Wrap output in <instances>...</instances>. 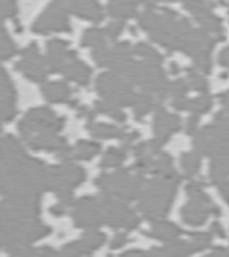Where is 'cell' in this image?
<instances>
[{
  "instance_id": "obj_1",
  "label": "cell",
  "mask_w": 229,
  "mask_h": 257,
  "mask_svg": "<svg viewBox=\"0 0 229 257\" xmlns=\"http://www.w3.org/2000/svg\"><path fill=\"white\" fill-rule=\"evenodd\" d=\"M138 25L150 36V40L165 47L169 52L181 50L185 36L192 31V24L177 11L169 8H147L138 15Z\"/></svg>"
},
{
  "instance_id": "obj_2",
  "label": "cell",
  "mask_w": 229,
  "mask_h": 257,
  "mask_svg": "<svg viewBox=\"0 0 229 257\" xmlns=\"http://www.w3.org/2000/svg\"><path fill=\"white\" fill-rule=\"evenodd\" d=\"M64 125V118H57L56 112L48 107H34L24 116L18 128L29 147L36 150L63 152L68 145L59 131Z\"/></svg>"
},
{
  "instance_id": "obj_3",
  "label": "cell",
  "mask_w": 229,
  "mask_h": 257,
  "mask_svg": "<svg viewBox=\"0 0 229 257\" xmlns=\"http://www.w3.org/2000/svg\"><path fill=\"white\" fill-rule=\"evenodd\" d=\"M177 182H179V177H176V173L165 177L161 175L160 179H154L150 182V188L141 198V211L145 213V216H165L170 204H172Z\"/></svg>"
},
{
  "instance_id": "obj_4",
  "label": "cell",
  "mask_w": 229,
  "mask_h": 257,
  "mask_svg": "<svg viewBox=\"0 0 229 257\" xmlns=\"http://www.w3.org/2000/svg\"><path fill=\"white\" fill-rule=\"evenodd\" d=\"M97 91L102 96V100L117 105V107L133 105L138 96L131 82L115 72H104L97 77Z\"/></svg>"
},
{
  "instance_id": "obj_5",
  "label": "cell",
  "mask_w": 229,
  "mask_h": 257,
  "mask_svg": "<svg viewBox=\"0 0 229 257\" xmlns=\"http://www.w3.org/2000/svg\"><path fill=\"white\" fill-rule=\"evenodd\" d=\"M97 184L113 197H120L124 200L134 198L141 189V175H131L129 170H120L117 173H104L97 179Z\"/></svg>"
},
{
  "instance_id": "obj_6",
  "label": "cell",
  "mask_w": 229,
  "mask_h": 257,
  "mask_svg": "<svg viewBox=\"0 0 229 257\" xmlns=\"http://www.w3.org/2000/svg\"><path fill=\"white\" fill-rule=\"evenodd\" d=\"M201 186L199 182L188 186L190 204L183 209V218L190 225H202L209 213H218V209L209 202V197L202 191Z\"/></svg>"
},
{
  "instance_id": "obj_7",
  "label": "cell",
  "mask_w": 229,
  "mask_h": 257,
  "mask_svg": "<svg viewBox=\"0 0 229 257\" xmlns=\"http://www.w3.org/2000/svg\"><path fill=\"white\" fill-rule=\"evenodd\" d=\"M83 181H85L83 168L72 163H64L56 168H50V173H48V186H52V189L59 193L61 200H68L72 189Z\"/></svg>"
},
{
  "instance_id": "obj_8",
  "label": "cell",
  "mask_w": 229,
  "mask_h": 257,
  "mask_svg": "<svg viewBox=\"0 0 229 257\" xmlns=\"http://www.w3.org/2000/svg\"><path fill=\"white\" fill-rule=\"evenodd\" d=\"M31 29L36 34H48V32H70L72 31V25H70L68 20V13L64 11L63 8H59L52 0L38 15L36 20L32 22Z\"/></svg>"
},
{
  "instance_id": "obj_9",
  "label": "cell",
  "mask_w": 229,
  "mask_h": 257,
  "mask_svg": "<svg viewBox=\"0 0 229 257\" xmlns=\"http://www.w3.org/2000/svg\"><path fill=\"white\" fill-rule=\"evenodd\" d=\"M16 70L24 73L27 79L34 80V82H43V80L47 79L50 70H48L47 59L41 56L40 47L36 45V41L29 43L27 47L22 50V57H20V61L16 63Z\"/></svg>"
},
{
  "instance_id": "obj_10",
  "label": "cell",
  "mask_w": 229,
  "mask_h": 257,
  "mask_svg": "<svg viewBox=\"0 0 229 257\" xmlns=\"http://www.w3.org/2000/svg\"><path fill=\"white\" fill-rule=\"evenodd\" d=\"M68 15H75L90 22H102L104 9L99 0H54Z\"/></svg>"
},
{
  "instance_id": "obj_11",
  "label": "cell",
  "mask_w": 229,
  "mask_h": 257,
  "mask_svg": "<svg viewBox=\"0 0 229 257\" xmlns=\"http://www.w3.org/2000/svg\"><path fill=\"white\" fill-rule=\"evenodd\" d=\"M16 114V89L6 68L0 66V123L11 121Z\"/></svg>"
},
{
  "instance_id": "obj_12",
  "label": "cell",
  "mask_w": 229,
  "mask_h": 257,
  "mask_svg": "<svg viewBox=\"0 0 229 257\" xmlns=\"http://www.w3.org/2000/svg\"><path fill=\"white\" fill-rule=\"evenodd\" d=\"M154 111H156V116H154V140L160 145H163L177 128H181V118L177 114L169 112L160 104L154 107Z\"/></svg>"
},
{
  "instance_id": "obj_13",
  "label": "cell",
  "mask_w": 229,
  "mask_h": 257,
  "mask_svg": "<svg viewBox=\"0 0 229 257\" xmlns=\"http://www.w3.org/2000/svg\"><path fill=\"white\" fill-rule=\"evenodd\" d=\"M106 214L102 213V207L99 202H95L93 198H83L81 202H77L73 207V218L75 223L79 227H97L101 225Z\"/></svg>"
},
{
  "instance_id": "obj_14",
  "label": "cell",
  "mask_w": 229,
  "mask_h": 257,
  "mask_svg": "<svg viewBox=\"0 0 229 257\" xmlns=\"http://www.w3.org/2000/svg\"><path fill=\"white\" fill-rule=\"evenodd\" d=\"M106 220L108 223L115 225V227H125V229H134L138 225V218L134 216L120 200H111L108 202V207H106Z\"/></svg>"
},
{
  "instance_id": "obj_15",
  "label": "cell",
  "mask_w": 229,
  "mask_h": 257,
  "mask_svg": "<svg viewBox=\"0 0 229 257\" xmlns=\"http://www.w3.org/2000/svg\"><path fill=\"white\" fill-rule=\"evenodd\" d=\"M24 159H27V154L20 141L8 134H0V165L13 166Z\"/></svg>"
},
{
  "instance_id": "obj_16",
  "label": "cell",
  "mask_w": 229,
  "mask_h": 257,
  "mask_svg": "<svg viewBox=\"0 0 229 257\" xmlns=\"http://www.w3.org/2000/svg\"><path fill=\"white\" fill-rule=\"evenodd\" d=\"M106 11L113 16V20L125 22L138 16V0H108Z\"/></svg>"
},
{
  "instance_id": "obj_17",
  "label": "cell",
  "mask_w": 229,
  "mask_h": 257,
  "mask_svg": "<svg viewBox=\"0 0 229 257\" xmlns=\"http://www.w3.org/2000/svg\"><path fill=\"white\" fill-rule=\"evenodd\" d=\"M99 150H101V145L95 143V141H79L73 149L66 147V149L57 154V156H59L64 163H68V161H72V159H92Z\"/></svg>"
},
{
  "instance_id": "obj_18",
  "label": "cell",
  "mask_w": 229,
  "mask_h": 257,
  "mask_svg": "<svg viewBox=\"0 0 229 257\" xmlns=\"http://www.w3.org/2000/svg\"><path fill=\"white\" fill-rule=\"evenodd\" d=\"M61 73L81 86H86L90 82V79H92V68H90L85 61H81L79 57L70 61V63L61 70Z\"/></svg>"
},
{
  "instance_id": "obj_19",
  "label": "cell",
  "mask_w": 229,
  "mask_h": 257,
  "mask_svg": "<svg viewBox=\"0 0 229 257\" xmlns=\"http://www.w3.org/2000/svg\"><path fill=\"white\" fill-rule=\"evenodd\" d=\"M41 93L48 102H64L70 100V96H72V89L64 80L47 82V84L41 86Z\"/></svg>"
},
{
  "instance_id": "obj_20",
  "label": "cell",
  "mask_w": 229,
  "mask_h": 257,
  "mask_svg": "<svg viewBox=\"0 0 229 257\" xmlns=\"http://www.w3.org/2000/svg\"><path fill=\"white\" fill-rule=\"evenodd\" d=\"M88 128L93 136L102 138V140H109V138H124L125 136V128L117 127V125H111V123H95V121H90Z\"/></svg>"
},
{
  "instance_id": "obj_21",
  "label": "cell",
  "mask_w": 229,
  "mask_h": 257,
  "mask_svg": "<svg viewBox=\"0 0 229 257\" xmlns=\"http://www.w3.org/2000/svg\"><path fill=\"white\" fill-rule=\"evenodd\" d=\"M106 29L102 27H90L83 32V36H81V45L83 47H92V48H97V47H102L106 45Z\"/></svg>"
},
{
  "instance_id": "obj_22",
  "label": "cell",
  "mask_w": 229,
  "mask_h": 257,
  "mask_svg": "<svg viewBox=\"0 0 229 257\" xmlns=\"http://www.w3.org/2000/svg\"><path fill=\"white\" fill-rule=\"evenodd\" d=\"M133 54L140 56L141 61H145V63L158 64V66H161V63H163V56H161L154 47H150L149 43H143V41H138V43L134 45Z\"/></svg>"
},
{
  "instance_id": "obj_23",
  "label": "cell",
  "mask_w": 229,
  "mask_h": 257,
  "mask_svg": "<svg viewBox=\"0 0 229 257\" xmlns=\"http://www.w3.org/2000/svg\"><path fill=\"white\" fill-rule=\"evenodd\" d=\"M15 54H16L15 41L9 36V32H8V29L4 27V24H0V61L9 59V57H13Z\"/></svg>"
},
{
  "instance_id": "obj_24",
  "label": "cell",
  "mask_w": 229,
  "mask_h": 257,
  "mask_svg": "<svg viewBox=\"0 0 229 257\" xmlns=\"http://www.w3.org/2000/svg\"><path fill=\"white\" fill-rule=\"evenodd\" d=\"M156 105H154V98L149 95V93H138L136 100H134L133 104V109H134V114H136V120H141V118L147 114V112L150 111V109H154Z\"/></svg>"
},
{
  "instance_id": "obj_25",
  "label": "cell",
  "mask_w": 229,
  "mask_h": 257,
  "mask_svg": "<svg viewBox=\"0 0 229 257\" xmlns=\"http://www.w3.org/2000/svg\"><path fill=\"white\" fill-rule=\"evenodd\" d=\"M150 234L161 241H170V239H174V237L179 236V229H177L176 225L167 223V221H158V223L152 227V232Z\"/></svg>"
},
{
  "instance_id": "obj_26",
  "label": "cell",
  "mask_w": 229,
  "mask_h": 257,
  "mask_svg": "<svg viewBox=\"0 0 229 257\" xmlns=\"http://www.w3.org/2000/svg\"><path fill=\"white\" fill-rule=\"evenodd\" d=\"M181 165L183 170L188 177L195 175L201 168V154L199 152H188V154H183L181 157Z\"/></svg>"
},
{
  "instance_id": "obj_27",
  "label": "cell",
  "mask_w": 229,
  "mask_h": 257,
  "mask_svg": "<svg viewBox=\"0 0 229 257\" xmlns=\"http://www.w3.org/2000/svg\"><path fill=\"white\" fill-rule=\"evenodd\" d=\"M104 243V234H101V232H88L86 234L83 239L79 241V245H81V248H83V252H86V253H92L95 248H99V246Z\"/></svg>"
},
{
  "instance_id": "obj_28",
  "label": "cell",
  "mask_w": 229,
  "mask_h": 257,
  "mask_svg": "<svg viewBox=\"0 0 229 257\" xmlns=\"http://www.w3.org/2000/svg\"><path fill=\"white\" fill-rule=\"evenodd\" d=\"M125 159V149H109L106 152L104 159H102V168H115V166H120Z\"/></svg>"
},
{
  "instance_id": "obj_29",
  "label": "cell",
  "mask_w": 229,
  "mask_h": 257,
  "mask_svg": "<svg viewBox=\"0 0 229 257\" xmlns=\"http://www.w3.org/2000/svg\"><path fill=\"white\" fill-rule=\"evenodd\" d=\"M188 89H190L188 80H186V79H177V80H174V82H169V86H167V91H165V96H172L174 100H176V98L186 96Z\"/></svg>"
},
{
  "instance_id": "obj_30",
  "label": "cell",
  "mask_w": 229,
  "mask_h": 257,
  "mask_svg": "<svg viewBox=\"0 0 229 257\" xmlns=\"http://www.w3.org/2000/svg\"><path fill=\"white\" fill-rule=\"evenodd\" d=\"M188 86L193 89H197V91L201 93H206L208 91V80H206V77L202 75L199 70L195 68H188Z\"/></svg>"
},
{
  "instance_id": "obj_31",
  "label": "cell",
  "mask_w": 229,
  "mask_h": 257,
  "mask_svg": "<svg viewBox=\"0 0 229 257\" xmlns=\"http://www.w3.org/2000/svg\"><path fill=\"white\" fill-rule=\"evenodd\" d=\"M95 109H97V111H101L102 114H108V116L115 118L117 121H124L125 120L124 111H122L120 107H117V105H113V104H109V102H106V100H99V102H97Z\"/></svg>"
},
{
  "instance_id": "obj_32",
  "label": "cell",
  "mask_w": 229,
  "mask_h": 257,
  "mask_svg": "<svg viewBox=\"0 0 229 257\" xmlns=\"http://www.w3.org/2000/svg\"><path fill=\"white\" fill-rule=\"evenodd\" d=\"M18 15V0H0V24L6 18L15 20Z\"/></svg>"
},
{
  "instance_id": "obj_33",
  "label": "cell",
  "mask_w": 229,
  "mask_h": 257,
  "mask_svg": "<svg viewBox=\"0 0 229 257\" xmlns=\"http://www.w3.org/2000/svg\"><path fill=\"white\" fill-rule=\"evenodd\" d=\"M124 22L120 20H111L108 25H106V34H108V38H111V40H117L118 36L122 34V31H124Z\"/></svg>"
},
{
  "instance_id": "obj_34",
  "label": "cell",
  "mask_w": 229,
  "mask_h": 257,
  "mask_svg": "<svg viewBox=\"0 0 229 257\" xmlns=\"http://www.w3.org/2000/svg\"><path fill=\"white\" fill-rule=\"evenodd\" d=\"M209 241H211V236L209 234H195V236L190 239V245H192L193 252L195 250H202L209 245Z\"/></svg>"
},
{
  "instance_id": "obj_35",
  "label": "cell",
  "mask_w": 229,
  "mask_h": 257,
  "mask_svg": "<svg viewBox=\"0 0 229 257\" xmlns=\"http://www.w3.org/2000/svg\"><path fill=\"white\" fill-rule=\"evenodd\" d=\"M218 61H220L222 66H227V68H229V45L220 52V56H218Z\"/></svg>"
},
{
  "instance_id": "obj_36",
  "label": "cell",
  "mask_w": 229,
  "mask_h": 257,
  "mask_svg": "<svg viewBox=\"0 0 229 257\" xmlns=\"http://www.w3.org/2000/svg\"><path fill=\"white\" fill-rule=\"evenodd\" d=\"M197 120H199V116H195V114H193V116L190 118L188 121H186V131H188L190 134L195 133V127H197Z\"/></svg>"
},
{
  "instance_id": "obj_37",
  "label": "cell",
  "mask_w": 229,
  "mask_h": 257,
  "mask_svg": "<svg viewBox=\"0 0 229 257\" xmlns=\"http://www.w3.org/2000/svg\"><path fill=\"white\" fill-rule=\"evenodd\" d=\"M125 239H127V237H125V234H118V236H115L113 237V243H111V246L113 248H118V246H122L125 243Z\"/></svg>"
},
{
  "instance_id": "obj_38",
  "label": "cell",
  "mask_w": 229,
  "mask_h": 257,
  "mask_svg": "<svg viewBox=\"0 0 229 257\" xmlns=\"http://www.w3.org/2000/svg\"><path fill=\"white\" fill-rule=\"evenodd\" d=\"M220 186V191H222V197L225 198V202H227L229 204V181L227 179H225L224 182H222V184H218Z\"/></svg>"
},
{
  "instance_id": "obj_39",
  "label": "cell",
  "mask_w": 229,
  "mask_h": 257,
  "mask_svg": "<svg viewBox=\"0 0 229 257\" xmlns=\"http://www.w3.org/2000/svg\"><path fill=\"white\" fill-rule=\"evenodd\" d=\"M160 2H170V0H138V4H145L147 8H156Z\"/></svg>"
},
{
  "instance_id": "obj_40",
  "label": "cell",
  "mask_w": 229,
  "mask_h": 257,
  "mask_svg": "<svg viewBox=\"0 0 229 257\" xmlns=\"http://www.w3.org/2000/svg\"><path fill=\"white\" fill-rule=\"evenodd\" d=\"M124 257H152V253H143V252H138V250H134V252L124 253Z\"/></svg>"
},
{
  "instance_id": "obj_41",
  "label": "cell",
  "mask_w": 229,
  "mask_h": 257,
  "mask_svg": "<svg viewBox=\"0 0 229 257\" xmlns=\"http://www.w3.org/2000/svg\"><path fill=\"white\" fill-rule=\"evenodd\" d=\"M206 257H229V253L225 252V250H215V252H211L209 255H206Z\"/></svg>"
},
{
  "instance_id": "obj_42",
  "label": "cell",
  "mask_w": 229,
  "mask_h": 257,
  "mask_svg": "<svg viewBox=\"0 0 229 257\" xmlns=\"http://www.w3.org/2000/svg\"><path fill=\"white\" fill-rule=\"evenodd\" d=\"M217 116H218V118H224L225 121H229V105H225V109H224V111H220V112H218Z\"/></svg>"
},
{
  "instance_id": "obj_43",
  "label": "cell",
  "mask_w": 229,
  "mask_h": 257,
  "mask_svg": "<svg viewBox=\"0 0 229 257\" xmlns=\"http://www.w3.org/2000/svg\"><path fill=\"white\" fill-rule=\"evenodd\" d=\"M170 70H172V73H179V72H177V70H179V66H177L176 63L170 64Z\"/></svg>"
},
{
  "instance_id": "obj_44",
  "label": "cell",
  "mask_w": 229,
  "mask_h": 257,
  "mask_svg": "<svg viewBox=\"0 0 229 257\" xmlns=\"http://www.w3.org/2000/svg\"><path fill=\"white\" fill-rule=\"evenodd\" d=\"M227 6H229V2H227Z\"/></svg>"
}]
</instances>
